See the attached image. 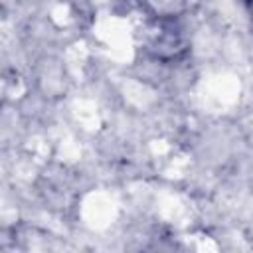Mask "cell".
<instances>
[{"label": "cell", "mask_w": 253, "mask_h": 253, "mask_svg": "<svg viewBox=\"0 0 253 253\" xmlns=\"http://www.w3.org/2000/svg\"><path fill=\"white\" fill-rule=\"evenodd\" d=\"M148 10L154 14V18H158L160 22H172L176 18H180L190 0H144Z\"/></svg>", "instance_id": "cell-1"}, {"label": "cell", "mask_w": 253, "mask_h": 253, "mask_svg": "<svg viewBox=\"0 0 253 253\" xmlns=\"http://www.w3.org/2000/svg\"><path fill=\"white\" fill-rule=\"evenodd\" d=\"M249 16H251V24H253V0H249Z\"/></svg>", "instance_id": "cell-2"}]
</instances>
